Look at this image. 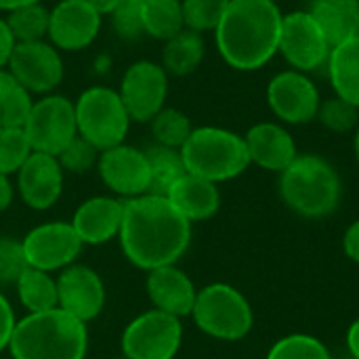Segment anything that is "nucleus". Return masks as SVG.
I'll use <instances>...</instances> for the list:
<instances>
[{
	"mask_svg": "<svg viewBox=\"0 0 359 359\" xmlns=\"http://www.w3.org/2000/svg\"><path fill=\"white\" fill-rule=\"evenodd\" d=\"M347 349L353 355V359H359V318L347 330Z\"/></svg>",
	"mask_w": 359,
	"mask_h": 359,
	"instance_id": "obj_43",
	"label": "nucleus"
},
{
	"mask_svg": "<svg viewBox=\"0 0 359 359\" xmlns=\"http://www.w3.org/2000/svg\"><path fill=\"white\" fill-rule=\"evenodd\" d=\"M343 250H345L347 259H351L353 263L359 265V219L347 227V231L343 236Z\"/></svg>",
	"mask_w": 359,
	"mask_h": 359,
	"instance_id": "obj_40",
	"label": "nucleus"
},
{
	"mask_svg": "<svg viewBox=\"0 0 359 359\" xmlns=\"http://www.w3.org/2000/svg\"><path fill=\"white\" fill-rule=\"evenodd\" d=\"M353 154H355V158H358L359 162V124L358 128H355V135H353Z\"/></svg>",
	"mask_w": 359,
	"mask_h": 359,
	"instance_id": "obj_46",
	"label": "nucleus"
},
{
	"mask_svg": "<svg viewBox=\"0 0 359 359\" xmlns=\"http://www.w3.org/2000/svg\"><path fill=\"white\" fill-rule=\"evenodd\" d=\"M168 78L164 67L151 59H139L124 69L118 93L133 122L149 124L166 107Z\"/></svg>",
	"mask_w": 359,
	"mask_h": 359,
	"instance_id": "obj_11",
	"label": "nucleus"
},
{
	"mask_svg": "<svg viewBox=\"0 0 359 359\" xmlns=\"http://www.w3.org/2000/svg\"><path fill=\"white\" fill-rule=\"evenodd\" d=\"M103 25V15L84 0H59L50 8L46 40L61 53H78L88 48Z\"/></svg>",
	"mask_w": 359,
	"mask_h": 359,
	"instance_id": "obj_16",
	"label": "nucleus"
},
{
	"mask_svg": "<svg viewBox=\"0 0 359 359\" xmlns=\"http://www.w3.org/2000/svg\"><path fill=\"white\" fill-rule=\"evenodd\" d=\"M145 156H147L149 175H151L149 194H154V196H166L168 189L187 172L181 149H172V147L154 143V145L145 147Z\"/></svg>",
	"mask_w": 359,
	"mask_h": 359,
	"instance_id": "obj_28",
	"label": "nucleus"
},
{
	"mask_svg": "<svg viewBox=\"0 0 359 359\" xmlns=\"http://www.w3.org/2000/svg\"><path fill=\"white\" fill-rule=\"evenodd\" d=\"M59 309L88 324L97 320L105 307V284L88 265L74 263L57 276Z\"/></svg>",
	"mask_w": 359,
	"mask_h": 359,
	"instance_id": "obj_17",
	"label": "nucleus"
},
{
	"mask_svg": "<svg viewBox=\"0 0 359 359\" xmlns=\"http://www.w3.org/2000/svg\"><path fill=\"white\" fill-rule=\"evenodd\" d=\"M151 126V135H154V143L164 145V147H172V149H181L185 145V141L189 139L191 130L196 128L189 120V116L177 107H164L156 114V118L149 122Z\"/></svg>",
	"mask_w": 359,
	"mask_h": 359,
	"instance_id": "obj_31",
	"label": "nucleus"
},
{
	"mask_svg": "<svg viewBox=\"0 0 359 359\" xmlns=\"http://www.w3.org/2000/svg\"><path fill=\"white\" fill-rule=\"evenodd\" d=\"M130 265L151 271L177 265L191 244V223L177 212L166 196L145 194L124 200V217L118 233Z\"/></svg>",
	"mask_w": 359,
	"mask_h": 359,
	"instance_id": "obj_1",
	"label": "nucleus"
},
{
	"mask_svg": "<svg viewBox=\"0 0 359 359\" xmlns=\"http://www.w3.org/2000/svg\"><path fill=\"white\" fill-rule=\"evenodd\" d=\"M13 46H15V38L4 21V17H0V69L6 67L8 63V57L13 53Z\"/></svg>",
	"mask_w": 359,
	"mask_h": 359,
	"instance_id": "obj_41",
	"label": "nucleus"
},
{
	"mask_svg": "<svg viewBox=\"0 0 359 359\" xmlns=\"http://www.w3.org/2000/svg\"><path fill=\"white\" fill-rule=\"evenodd\" d=\"M143 36L166 42L185 29L181 0H141Z\"/></svg>",
	"mask_w": 359,
	"mask_h": 359,
	"instance_id": "obj_27",
	"label": "nucleus"
},
{
	"mask_svg": "<svg viewBox=\"0 0 359 359\" xmlns=\"http://www.w3.org/2000/svg\"><path fill=\"white\" fill-rule=\"evenodd\" d=\"M265 359H332L328 347L311 334H288L273 343Z\"/></svg>",
	"mask_w": 359,
	"mask_h": 359,
	"instance_id": "obj_33",
	"label": "nucleus"
},
{
	"mask_svg": "<svg viewBox=\"0 0 359 359\" xmlns=\"http://www.w3.org/2000/svg\"><path fill=\"white\" fill-rule=\"evenodd\" d=\"M11 359H13V358H11Z\"/></svg>",
	"mask_w": 359,
	"mask_h": 359,
	"instance_id": "obj_48",
	"label": "nucleus"
},
{
	"mask_svg": "<svg viewBox=\"0 0 359 359\" xmlns=\"http://www.w3.org/2000/svg\"><path fill=\"white\" fill-rule=\"evenodd\" d=\"M99 156L101 151L88 143L86 139H82L80 135L57 156L61 168L65 172H72V175H82V172H88L90 168H97V162H99Z\"/></svg>",
	"mask_w": 359,
	"mask_h": 359,
	"instance_id": "obj_36",
	"label": "nucleus"
},
{
	"mask_svg": "<svg viewBox=\"0 0 359 359\" xmlns=\"http://www.w3.org/2000/svg\"><path fill=\"white\" fill-rule=\"evenodd\" d=\"M15 191L17 189H15L11 177L4 175V172H0V212H4V210L11 208V204L15 200Z\"/></svg>",
	"mask_w": 359,
	"mask_h": 359,
	"instance_id": "obj_42",
	"label": "nucleus"
},
{
	"mask_svg": "<svg viewBox=\"0 0 359 359\" xmlns=\"http://www.w3.org/2000/svg\"><path fill=\"white\" fill-rule=\"evenodd\" d=\"M181 156L187 172L217 185L240 177L250 166L244 137L223 126H196Z\"/></svg>",
	"mask_w": 359,
	"mask_h": 359,
	"instance_id": "obj_5",
	"label": "nucleus"
},
{
	"mask_svg": "<svg viewBox=\"0 0 359 359\" xmlns=\"http://www.w3.org/2000/svg\"><path fill=\"white\" fill-rule=\"evenodd\" d=\"M19 303L27 313H42L59 307L57 297V278L53 273L27 267L15 284Z\"/></svg>",
	"mask_w": 359,
	"mask_h": 359,
	"instance_id": "obj_26",
	"label": "nucleus"
},
{
	"mask_svg": "<svg viewBox=\"0 0 359 359\" xmlns=\"http://www.w3.org/2000/svg\"><path fill=\"white\" fill-rule=\"evenodd\" d=\"M145 290L154 309L175 316L179 320L191 316L198 297L196 284L177 265H164L147 271Z\"/></svg>",
	"mask_w": 359,
	"mask_h": 359,
	"instance_id": "obj_21",
	"label": "nucleus"
},
{
	"mask_svg": "<svg viewBox=\"0 0 359 359\" xmlns=\"http://www.w3.org/2000/svg\"><path fill=\"white\" fill-rule=\"evenodd\" d=\"M307 13L322 27L330 46L359 34V0H311Z\"/></svg>",
	"mask_w": 359,
	"mask_h": 359,
	"instance_id": "obj_23",
	"label": "nucleus"
},
{
	"mask_svg": "<svg viewBox=\"0 0 359 359\" xmlns=\"http://www.w3.org/2000/svg\"><path fill=\"white\" fill-rule=\"evenodd\" d=\"M120 343L126 359H175L183 343V324L175 316L149 309L126 324Z\"/></svg>",
	"mask_w": 359,
	"mask_h": 359,
	"instance_id": "obj_9",
	"label": "nucleus"
},
{
	"mask_svg": "<svg viewBox=\"0 0 359 359\" xmlns=\"http://www.w3.org/2000/svg\"><path fill=\"white\" fill-rule=\"evenodd\" d=\"M316 120H320L322 126L330 133H355L359 124V107L332 95L330 99H322Z\"/></svg>",
	"mask_w": 359,
	"mask_h": 359,
	"instance_id": "obj_34",
	"label": "nucleus"
},
{
	"mask_svg": "<svg viewBox=\"0 0 359 359\" xmlns=\"http://www.w3.org/2000/svg\"><path fill=\"white\" fill-rule=\"evenodd\" d=\"M21 244L27 265L48 273L63 271L65 267L74 265L84 248L82 240L67 221L42 223L27 231Z\"/></svg>",
	"mask_w": 359,
	"mask_h": 359,
	"instance_id": "obj_14",
	"label": "nucleus"
},
{
	"mask_svg": "<svg viewBox=\"0 0 359 359\" xmlns=\"http://www.w3.org/2000/svg\"><path fill=\"white\" fill-rule=\"evenodd\" d=\"M6 69L32 97H44L55 93V88L63 82L65 76L61 50L48 40L15 42Z\"/></svg>",
	"mask_w": 359,
	"mask_h": 359,
	"instance_id": "obj_10",
	"label": "nucleus"
},
{
	"mask_svg": "<svg viewBox=\"0 0 359 359\" xmlns=\"http://www.w3.org/2000/svg\"><path fill=\"white\" fill-rule=\"evenodd\" d=\"M23 130L34 151L59 156L78 137L74 101L57 93L34 99Z\"/></svg>",
	"mask_w": 359,
	"mask_h": 359,
	"instance_id": "obj_8",
	"label": "nucleus"
},
{
	"mask_svg": "<svg viewBox=\"0 0 359 359\" xmlns=\"http://www.w3.org/2000/svg\"><path fill=\"white\" fill-rule=\"evenodd\" d=\"M27 267L21 240L0 238V286H15Z\"/></svg>",
	"mask_w": 359,
	"mask_h": 359,
	"instance_id": "obj_37",
	"label": "nucleus"
},
{
	"mask_svg": "<svg viewBox=\"0 0 359 359\" xmlns=\"http://www.w3.org/2000/svg\"><path fill=\"white\" fill-rule=\"evenodd\" d=\"M42 0H0V11L2 13H13L21 6H29V4H38Z\"/></svg>",
	"mask_w": 359,
	"mask_h": 359,
	"instance_id": "obj_45",
	"label": "nucleus"
},
{
	"mask_svg": "<svg viewBox=\"0 0 359 359\" xmlns=\"http://www.w3.org/2000/svg\"><path fill=\"white\" fill-rule=\"evenodd\" d=\"M271 2H280V0H271Z\"/></svg>",
	"mask_w": 359,
	"mask_h": 359,
	"instance_id": "obj_47",
	"label": "nucleus"
},
{
	"mask_svg": "<svg viewBox=\"0 0 359 359\" xmlns=\"http://www.w3.org/2000/svg\"><path fill=\"white\" fill-rule=\"evenodd\" d=\"M97 172L103 185L120 200H133L149 194V162L145 149L120 143L101 151Z\"/></svg>",
	"mask_w": 359,
	"mask_h": 359,
	"instance_id": "obj_15",
	"label": "nucleus"
},
{
	"mask_svg": "<svg viewBox=\"0 0 359 359\" xmlns=\"http://www.w3.org/2000/svg\"><path fill=\"white\" fill-rule=\"evenodd\" d=\"M122 217L124 200L116 196H95L76 208L69 223L84 246H101L118 238Z\"/></svg>",
	"mask_w": 359,
	"mask_h": 359,
	"instance_id": "obj_20",
	"label": "nucleus"
},
{
	"mask_svg": "<svg viewBox=\"0 0 359 359\" xmlns=\"http://www.w3.org/2000/svg\"><path fill=\"white\" fill-rule=\"evenodd\" d=\"M48 19H50V8H46L42 2L21 6V8H17L13 13H6V17H4L15 42L46 40V36H48Z\"/></svg>",
	"mask_w": 359,
	"mask_h": 359,
	"instance_id": "obj_30",
	"label": "nucleus"
},
{
	"mask_svg": "<svg viewBox=\"0 0 359 359\" xmlns=\"http://www.w3.org/2000/svg\"><path fill=\"white\" fill-rule=\"evenodd\" d=\"M265 95L269 109L282 124L301 126L318 118L322 95L309 74L290 67L278 72L269 80Z\"/></svg>",
	"mask_w": 359,
	"mask_h": 359,
	"instance_id": "obj_13",
	"label": "nucleus"
},
{
	"mask_svg": "<svg viewBox=\"0 0 359 359\" xmlns=\"http://www.w3.org/2000/svg\"><path fill=\"white\" fill-rule=\"evenodd\" d=\"M13 359H84L88 351L86 324L57 309L27 313L17 320L11 345Z\"/></svg>",
	"mask_w": 359,
	"mask_h": 359,
	"instance_id": "obj_3",
	"label": "nucleus"
},
{
	"mask_svg": "<svg viewBox=\"0 0 359 359\" xmlns=\"http://www.w3.org/2000/svg\"><path fill=\"white\" fill-rule=\"evenodd\" d=\"M84 2H86L88 6H93L97 13H101V15H107V17H109V15H111V11L118 6V2H120V0H84Z\"/></svg>",
	"mask_w": 359,
	"mask_h": 359,
	"instance_id": "obj_44",
	"label": "nucleus"
},
{
	"mask_svg": "<svg viewBox=\"0 0 359 359\" xmlns=\"http://www.w3.org/2000/svg\"><path fill=\"white\" fill-rule=\"evenodd\" d=\"M168 202L177 208L181 217L189 223H200L215 217L221 208V191L219 185L185 172L166 194Z\"/></svg>",
	"mask_w": 359,
	"mask_h": 359,
	"instance_id": "obj_22",
	"label": "nucleus"
},
{
	"mask_svg": "<svg viewBox=\"0 0 359 359\" xmlns=\"http://www.w3.org/2000/svg\"><path fill=\"white\" fill-rule=\"evenodd\" d=\"M191 318L204 334L225 343L246 339L255 324L248 299L238 288L223 282L198 290Z\"/></svg>",
	"mask_w": 359,
	"mask_h": 359,
	"instance_id": "obj_6",
	"label": "nucleus"
},
{
	"mask_svg": "<svg viewBox=\"0 0 359 359\" xmlns=\"http://www.w3.org/2000/svg\"><path fill=\"white\" fill-rule=\"evenodd\" d=\"M282 202L303 219H326L341 206L343 181L332 162L318 154H299L280 172Z\"/></svg>",
	"mask_w": 359,
	"mask_h": 359,
	"instance_id": "obj_4",
	"label": "nucleus"
},
{
	"mask_svg": "<svg viewBox=\"0 0 359 359\" xmlns=\"http://www.w3.org/2000/svg\"><path fill=\"white\" fill-rule=\"evenodd\" d=\"M32 145L23 126L17 128H0V172L17 175V170L25 164L32 154Z\"/></svg>",
	"mask_w": 359,
	"mask_h": 359,
	"instance_id": "obj_35",
	"label": "nucleus"
},
{
	"mask_svg": "<svg viewBox=\"0 0 359 359\" xmlns=\"http://www.w3.org/2000/svg\"><path fill=\"white\" fill-rule=\"evenodd\" d=\"M282 19L278 2L231 0L212 32L221 59L238 72L261 69L278 55Z\"/></svg>",
	"mask_w": 359,
	"mask_h": 359,
	"instance_id": "obj_2",
	"label": "nucleus"
},
{
	"mask_svg": "<svg viewBox=\"0 0 359 359\" xmlns=\"http://www.w3.org/2000/svg\"><path fill=\"white\" fill-rule=\"evenodd\" d=\"M114 32L124 40H137L143 36L141 0H120L109 15Z\"/></svg>",
	"mask_w": 359,
	"mask_h": 359,
	"instance_id": "obj_38",
	"label": "nucleus"
},
{
	"mask_svg": "<svg viewBox=\"0 0 359 359\" xmlns=\"http://www.w3.org/2000/svg\"><path fill=\"white\" fill-rule=\"evenodd\" d=\"M65 170L57 156L32 151L25 164L17 170V194L32 210H48L63 194Z\"/></svg>",
	"mask_w": 359,
	"mask_h": 359,
	"instance_id": "obj_18",
	"label": "nucleus"
},
{
	"mask_svg": "<svg viewBox=\"0 0 359 359\" xmlns=\"http://www.w3.org/2000/svg\"><path fill=\"white\" fill-rule=\"evenodd\" d=\"M162 44L164 46H162L160 65L168 76H177V78H185L194 74L202 65L206 55V42L202 34L191 32L187 27Z\"/></svg>",
	"mask_w": 359,
	"mask_h": 359,
	"instance_id": "obj_25",
	"label": "nucleus"
},
{
	"mask_svg": "<svg viewBox=\"0 0 359 359\" xmlns=\"http://www.w3.org/2000/svg\"><path fill=\"white\" fill-rule=\"evenodd\" d=\"M330 42L324 36L316 19L305 11H292L282 19L278 53L290 65V69L313 74L326 67L330 55Z\"/></svg>",
	"mask_w": 359,
	"mask_h": 359,
	"instance_id": "obj_12",
	"label": "nucleus"
},
{
	"mask_svg": "<svg viewBox=\"0 0 359 359\" xmlns=\"http://www.w3.org/2000/svg\"><path fill=\"white\" fill-rule=\"evenodd\" d=\"M250 164L269 172H284L299 156L292 133L280 122H259L244 135Z\"/></svg>",
	"mask_w": 359,
	"mask_h": 359,
	"instance_id": "obj_19",
	"label": "nucleus"
},
{
	"mask_svg": "<svg viewBox=\"0 0 359 359\" xmlns=\"http://www.w3.org/2000/svg\"><path fill=\"white\" fill-rule=\"evenodd\" d=\"M74 107L78 135L99 151L124 143L133 120L116 88L101 84L88 86L74 101Z\"/></svg>",
	"mask_w": 359,
	"mask_h": 359,
	"instance_id": "obj_7",
	"label": "nucleus"
},
{
	"mask_svg": "<svg viewBox=\"0 0 359 359\" xmlns=\"http://www.w3.org/2000/svg\"><path fill=\"white\" fill-rule=\"evenodd\" d=\"M32 105H34V97L17 82V78L6 67H2L0 69V128L23 126Z\"/></svg>",
	"mask_w": 359,
	"mask_h": 359,
	"instance_id": "obj_29",
	"label": "nucleus"
},
{
	"mask_svg": "<svg viewBox=\"0 0 359 359\" xmlns=\"http://www.w3.org/2000/svg\"><path fill=\"white\" fill-rule=\"evenodd\" d=\"M326 72L334 95L359 107V34L330 48Z\"/></svg>",
	"mask_w": 359,
	"mask_h": 359,
	"instance_id": "obj_24",
	"label": "nucleus"
},
{
	"mask_svg": "<svg viewBox=\"0 0 359 359\" xmlns=\"http://www.w3.org/2000/svg\"><path fill=\"white\" fill-rule=\"evenodd\" d=\"M231 0H181L185 27L198 34L215 32Z\"/></svg>",
	"mask_w": 359,
	"mask_h": 359,
	"instance_id": "obj_32",
	"label": "nucleus"
},
{
	"mask_svg": "<svg viewBox=\"0 0 359 359\" xmlns=\"http://www.w3.org/2000/svg\"><path fill=\"white\" fill-rule=\"evenodd\" d=\"M17 326V318H15V309L8 303V299L0 292V353L8 349L13 332Z\"/></svg>",
	"mask_w": 359,
	"mask_h": 359,
	"instance_id": "obj_39",
	"label": "nucleus"
}]
</instances>
